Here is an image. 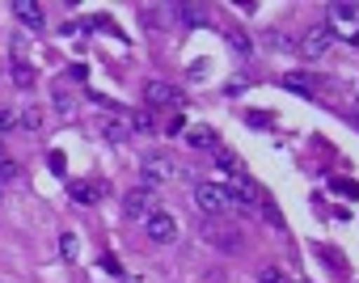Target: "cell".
<instances>
[{"mask_svg":"<svg viewBox=\"0 0 359 283\" xmlns=\"http://www.w3.org/2000/svg\"><path fill=\"white\" fill-rule=\"evenodd\" d=\"M60 249H64V258H76V249H81L76 233H64V237H60Z\"/></svg>","mask_w":359,"mask_h":283,"instance_id":"9a60e30c","label":"cell"},{"mask_svg":"<svg viewBox=\"0 0 359 283\" xmlns=\"http://www.w3.org/2000/svg\"><path fill=\"white\" fill-rule=\"evenodd\" d=\"M325 30H330V39L359 43V5H351V0L330 5V9H325Z\"/></svg>","mask_w":359,"mask_h":283,"instance_id":"6da1fadb","label":"cell"},{"mask_svg":"<svg viewBox=\"0 0 359 283\" xmlns=\"http://www.w3.org/2000/svg\"><path fill=\"white\" fill-rule=\"evenodd\" d=\"M13 76H18V85H26V89L34 85V68H26L22 60H18V68H13Z\"/></svg>","mask_w":359,"mask_h":283,"instance_id":"2e32d148","label":"cell"},{"mask_svg":"<svg viewBox=\"0 0 359 283\" xmlns=\"http://www.w3.org/2000/svg\"><path fill=\"white\" fill-rule=\"evenodd\" d=\"M195 207H199V212H208V216H220V212L229 207L224 186H216V182H199V186H195Z\"/></svg>","mask_w":359,"mask_h":283,"instance_id":"7a4b0ae2","label":"cell"},{"mask_svg":"<svg viewBox=\"0 0 359 283\" xmlns=\"http://www.w3.org/2000/svg\"><path fill=\"white\" fill-rule=\"evenodd\" d=\"M212 153H216V165H220V170H229V174H237V170H241V161H237V157H229V153H224L220 144H216Z\"/></svg>","mask_w":359,"mask_h":283,"instance_id":"4fadbf2b","label":"cell"},{"mask_svg":"<svg viewBox=\"0 0 359 283\" xmlns=\"http://www.w3.org/2000/svg\"><path fill=\"white\" fill-rule=\"evenodd\" d=\"M39 123H43V114H39V110H26V114L18 118V127H22V131H39Z\"/></svg>","mask_w":359,"mask_h":283,"instance_id":"5bb4252c","label":"cell"},{"mask_svg":"<svg viewBox=\"0 0 359 283\" xmlns=\"http://www.w3.org/2000/svg\"><path fill=\"white\" fill-rule=\"evenodd\" d=\"M102 127H106V135H110V139H123V135H127V127H123V123H114V118H106Z\"/></svg>","mask_w":359,"mask_h":283,"instance_id":"ac0fdd59","label":"cell"},{"mask_svg":"<svg viewBox=\"0 0 359 283\" xmlns=\"http://www.w3.org/2000/svg\"><path fill=\"white\" fill-rule=\"evenodd\" d=\"M224 195H229V199H237V203H258V186H254L250 178L229 182V186H224Z\"/></svg>","mask_w":359,"mask_h":283,"instance_id":"ba28073f","label":"cell"},{"mask_svg":"<svg viewBox=\"0 0 359 283\" xmlns=\"http://www.w3.org/2000/svg\"><path fill=\"white\" fill-rule=\"evenodd\" d=\"M9 127H18V114H13L9 106H0V135H5Z\"/></svg>","mask_w":359,"mask_h":283,"instance_id":"e0dca14e","label":"cell"},{"mask_svg":"<svg viewBox=\"0 0 359 283\" xmlns=\"http://www.w3.org/2000/svg\"><path fill=\"white\" fill-rule=\"evenodd\" d=\"M131 118H135V123H131L135 131H152V114H144V110H140V114H131Z\"/></svg>","mask_w":359,"mask_h":283,"instance_id":"d6986e66","label":"cell"},{"mask_svg":"<svg viewBox=\"0 0 359 283\" xmlns=\"http://www.w3.org/2000/svg\"><path fill=\"white\" fill-rule=\"evenodd\" d=\"M187 139H191L195 149H216V131H212V127H191Z\"/></svg>","mask_w":359,"mask_h":283,"instance_id":"30bf717a","label":"cell"},{"mask_svg":"<svg viewBox=\"0 0 359 283\" xmlns=\"http://www.w3.org/2000/svg\"><path fill=\"white\" fill-rule=\"evenodd\" d=\"M283 85H287V89H296V93H313V76H300V72L283 76Z\"/></svg>","mask_w":359,"mask_h":283,"instance_id":"7c38bea8","label":"cell"},{"mask_svg":"<svg viewBox=\"0 0 359 283\" xmlns=\"http://www.w3.org/2000/svg\"><path fill=\"white\" fill-rule=\"evenodd\" d=\"M72 199H76V203H97V199H102V186H93V182H72Z\"/></svg>","mask_w":359,"mask_h":283,"instance_id":"8fae6325","label":"cell"},{"mask_svg":"<svg viewBox=\"0 0 359 283\" xmlns=\"http://www.w3.org/2000/svg\"><path fill=\"white\" fill-rule=\"evenodd\" d=\"M152 212H156V207H152V191H148V186H135V191L127 195V216H131V220H148Z\"/></svg>","mask_w":359,"mask_h":283,"instance_id":"52a82bcc","label":"cell"},{"mask_svg":"<svg viewBox=\"0 0 359 283\" xmlns=\"http://www.w3.org/2000/svg\"><path fill=\"white\" fill-rule=\"evenodd\" d=\"M262 283H283V275H279L275 266H266V270H262Z\"/></svg>","mask_w":359,"mask_h":283,"instance_id":"ffe728a7","label":"cell"},{"mask_svg":"<svg viewBox=\"0 0 359 283\" xmlns=\"http://www.w3.org/2000/svg\"><path fill=\"white\" fill-rule=\"evenodd\" d=\"M13 13H18V18H22V26H30V30H43V26H47V22H43V9H39V5H30V0H18Z\"/></svg>","mask_w":359,"mask_h":283,"instance_id":"9c48e42d","label":"cell"},{"mask_svg":"<svg viewBox=\"0 0 359 283\" xmlns=\"http://www.w3.org/2000/svg\"><path fill=\"white\" fill-rule=\"evenodd\" d=\"M144 97H148V106H182V93H177L173 85H161V81H148Z\"/></svg>","mask_w":359,"mask_h":283,"instance_id":"8992f818","label":"cell"},{"mask_svg":"<svg viewBox=\"0 0 359 283\" xmlns=\"http://www.w3.org/2000/svg\"><path fill=\"white\" fill-rule=\"evenodd\" d=\"M140 174H144V186L152 191V186H161V182L173 174V161H169V157H161V153H148V157L140 161Z\"/></svg>","mask_w":359,"mask_h":283,"instance_id":"3957f363","label":"cell"},{"mask_svg":"<svg viewBox=\"0 0 359 283\" xmlns=\"http://www.w3.org/2000/svg\"><path fill=\"white\" fill-rule=\"evenodd\" d=\"M330 43H334L330 30H325V26H313V30L300 34V55H304V60H321V55L330 51Z\"/></svg>","mask_w":359,"mask_h":283,"instance_id":"277c9868","label":"cell"},{"mask_svg":"<svg viewBox=\"0 0 359 283\" xmlns=\"http://www.w3.org/2000/svg\"><path fill=\"white\" fill-rule=\"evenodd\" d=\"M144 228H148V237H152L156 245H169V241L177 237V220H173L169 212H152V216L144 220Z\"/></svg>","mask_w":359,"mask_h":283,"instance_id":"5b68a950","label":"cell"}]
</instances>
